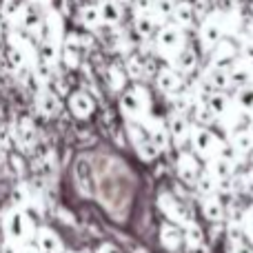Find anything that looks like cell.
Returning <instances> with one entry per match:
<instances>
[{
  "mask_svg": "<svg viewBox=\"0 0 253 253\" xmlns=\"http://www.w3.org/2000/svg\"><path fill=\"white\" fill-rule=\"evenodd\" d=\"M2 229H4L7 240L13 242V245H18V247H20L22 242L29 240L31 233H34V227H31L27 213L22 209H18V207H13V209H9L7 213H4Z\"/></svg>",
  "mask_w": 253,
  "mask_h": 253,
  "instance_id": "cell-1",
  "label": "cell"
},
{
  "mask_svg": "<svg viewBox=\"0 0 253 253\" xmlns=\"http://www.w3.org/2000/svg\"><path fill=\"white\" fill-rule=\"evenodd\" d=\"M120 109L126 116L129 123H144L149 111V96L142 87H131L129 91H125L123 100H120Z\"/></svg>",
  "mask_w": 253,
  "mask_h": 253,
  "instance_id": "cell-2",
  "label": "cell"
},
{
  "mask_svg": "<svg viewBox=\"0 0 253 253\" xmlns=\"http://www.w3.org/2000/svg\"><path fill=\"white\" fill-rule=\"evenodd\" d=\"M158 207H160L162 213L167 215V222L178 224L180 229L193 220L189 207L184 205L180 198H175L173 193H160V198H158Z\"/></svg>",
  "mask_w": 253,
  "mask_h": 253,
  "instance_id": "cell-3",
  "label": "cell"
},
{
  "mask_svg": "<svg viewBox=\"0 0 253 253\" xmlns=\"http://www.w3.org/2000/svg\"><path fill=\"white\" fill-rule=\"evenodd\" d=\"M191 144H193V151H196V156L205 158L207 162H209L213 156H218L220 147H222V142H220V140L215 138V135L211 133L209 129H205V126H193V131H191Z\"/></svg>",
  "mask_w": 253,
  "mask_h": 253,
  "instance_id": "cell-4",
  "label": "cell"
},
{
  "mask_svg": "<svg viewBox=\"0 0 253 253\" xmlns=\"http://www.w3.org/2000/svg\"><path fill=\"white\" fill-rule=\"evenodd\" d=\"M224 29H227V25H224V13L222 11L209 13V16L205 18V22H202V27H200V42L205 44L207 51H211V49L222 40Z\"/></svg>",
  "mask_w": 253,
  "mask_h": 253,
  "instance_id": "cell-5",
  "label": "cell"
},
{
  "mask_svg": "<svg viewBox=\"0 0 253 253\" xmlns=\"http://www.w3.org/2000/svg\"><path fill=\"white\" fill-rule=\"evenodd\" d=\"M126 131H129V138H131V144H133L135 153H138L144 162H151L153 158L158 156V149H156V144L151 142V138H149L147 129L140 123H129L126 125Z\"/></svg>",
  "mask_w": 253,
  "mask_h": 253,
  "instance_id": "cell-6",
  "label": "cell"
},
{
  "mask_svg": "<svg viewBox=\"0 0 253 253\" xmlns=\"http://www.w3.org/2000/svg\"><path fill=\"white\" fill-rule=\"evenodd\" d=\"M156 44H158V49H160L162 56H167V58L173 60L175 53L184 47L182 31H180L175 25H162L160 31H158V36H156Z\"/></svg>",
  "mask_w": 253,
  "mask_h": 253,
  "instance_id": "cell-7",
  "label": "cell"
},
{
  "mask_svg": "<svg viewBox=\"0 0 253 253\" xmlns=\"http://www.w3.org/2000/svg\"><path fill=\"white\" fill-rule=\"evenodd\" d=\"M74 178H76V184H78L83 196H93V191H96V180H93L91 162H89L87 158H78V160H76Z\"/></svg>",
  "mask_w": 253,
  "mask_h": 253,
  "instance_id": "cell-8",
  "label": "cell"
},
{
  "mask_svg": "<svg viewBox=\"0 0 253 253\" xmlns=\"http://www.w3.org/2000/svg\"><path fill=\"white\" fill-rule=\"evenodd\" d=\"M36 249L40 253H62L65 245H62L60 236L49 227H40L36 231Z\"/></svg>",
  "mask_w": 253,
  "mask_h": 253,
  "instance_id": "cell-9",
  "label": "cell"
},
{
  "mask_svg": "<svg viewBox=\"0 0 253 253\" xmlns=\"http://www.w3.org/2000/svg\"><path fill=\"white\" fill-rule=\"evenodd\" d=\"M160 245L165 251L169 253H178L184 247V236H182V229L178 224H171L165 222L160 227Z\"/></svg>",
  "mask_w": 253,
  "mask_h": 253,
  "instance_id": "cell-10",
  "label": "cell"
},
{
  "mask_svg": "<svg viewBox=\"0 0 253 253\" xmlns=\"http://www.w3.org/2000/svg\"><path fill=\"white\" fill-rule=\"evenodd\" d=\"M175 167H178V175L184 184H196L198 175H200V162H198V158L193 153L182 151Z\"/></svg>",
  "mask_w": 253,
  "mask_h": 253,
  "instance_id": "cell-11",
  "label": "cell"
},
{
  "mask_svg": "<svg viewBox=\"0 0 253 253\" xmlns=\"http://www.w3.org/2000/svg\"><path fill=\"white\" fill-rule=\"evenodd\" d=\"M140 125L147 129L149 138H151V142L156 144L158 151H165V149H169V144H171L169 129H167V126L160 123V120H158V118H147L144 123H140Z\"/></svg>",
  "mask_w": 253,
  "mask_h": 253,
  "instance_id": "cell-12",
  "label": "cell"
},
{
  "mask_svg": "<svg viewBox=\"0 0 253 253\" xmlns=\"http://www.w3.org/2000/svg\"><path fill=\"white\" fill-rule=\"evenodd\" d=\"M156 84L162 93H167V96H175V93L182 89V78H180V74L175 69L162 67L156 76Z\"/></svg>",
  "mask_w": 253,
  "mask_h": 253,
  "instance_id": "cell-13",
  "label": "cell"
},
{
  "mask_svg": "<svg viewBox=\"0 0 253 253\" xmlns=\"http://www.w3.org/2000/svg\"><path fill=\"white\" fill-rule=\"evenodd\" d=\"M69 109H71V114H74L76 118L84 120V118H89V116L93 114L96 102H93V98L89 96V93L76 91V93H71V98H69Z\"/></svg>",
  "mask_w": 253,
  "mask_h": 253,
  "instance_id": "cell-14",
  "label": "cell"
},
{
  "mask_svg": "<svg viewBox=\"0 0 253 253\" xmlns=\"http://www.w3.org/2000/svg\"><path fill=\"white\" fill-rule=\"evenodd\" d=\"M229 83L233 84V87L242 89L247 87V84H253V69L249 62L245 60H233L231 67H229Z\"/></svg>",
  "mask_w": 253,
  "mask_h": 253,
  "instance_id": "cell-15",
  "label": "cell"
},
{
  "mask_svg": "<svg viewBox=\"0 0 253 253\" xmlns=\"http://www.w3.org/2000/svg\"><path fill=\"white\" fill-rule=\"evenodd\" d=\"M191 131H193V126L189 125L187 116L173 114V118L169 120V135L175 140V144H178V147H182V144L191 138Z\"/></svg>",
  "mask_w": 253,
  "mask_h": 253,
  "instance_id": "cell-16",
  "label": "cell"
},
{
  "mask_svg": "<svg viewBox=\"0 0 253 253\" xmlns=\"http://www.w3.org/2000/svg\"><path fill=\"white\" fill-rule=\"evenodd\" d=\"M200 209H202V215H205L209 222H222V220H224V213H227V207H224V202L220 200L218 196L202 198Z\"/></svg>",
  "mask_w": 253,
  "mask_h": 253,
  "instance_id": "cell-17",
  "label": "cell"
},
{
  "mask_svg": "<svg viewBox=\"0 0 253 253\" xmlns=\"http://www.w3.org/2000/svg\"><path fill=\"white\" fill-rule=\"evenodd\" d=\"M211 67H227L229 62H233V58H236V44L231 42V40H220L218 44H215L213 49H211Z\"/></svg>",
  "mask_w": 253,
  "mask_h": 253,
  "instance_id": "cell-18",
  "label": "cell"
},
{
  "mask_svg": "<svg viewBox=\"0 0 253 253\" xmlns=\"http://www.w3.org/2000/svg\"><path fill=\"white\" fill-rule=\"evenodd\" d=\"M173 67H175V71H178V74H184V76L193 74V71H196V67H198V53L193 51L191 47H182L173 56Z\"/></svg>",
  "mask_w": 253,
  "mask_h": 253,
  "instance_id": "cell-19",
  "label": "cell"
},
{
  "mask_svg": "<svg viewBox=\"0 0 253 253\" xmlns=\"http://www.w3.org/2000/svg\"><path fill=\"white\" fill-rule=\"evenodd\" d=\"M36 107H38V111L42 116L51 118V116H56L60 111V100H58V96L51 89H40L38 96H36Z\"/></svg>",
  "mask_w": 253,
  "mask_h": 253,
  "instance_id": "cell-20",
  "label": "cell"
},
{
  "mask_svg": "<svg viewBox=\"0 0 253 253\" xmlns=\"http://www.w3.org/2000/svg\"><path fill=\"white\" fill-rule=\"evenodd\" d=\"M211 175L215 180H227V178H233V171H236V162L229 160L224 156H213L209 160V167H207Z\"/></svg>",
  "mask_w": 253,
  "mask_h": 253,
  "instance_id": "cell-21",
  "label": "cell"
},
{
  "mask_svg": "<svg viewBox=\"0 0 253 253\" xmlns=\"http://www.w3.org/2000/svg\"><path fill=\"white\" fill-rule=\"evenodd\" d=\"M182 236H184V247H187V251H200L202 247H205V231H202V227L196 220L184 224Z\"/></svg>",
  "mask_w": 253,
  "mask_h": 253,
  "instance_id": "cell-22",
  "label": "cell"
},
{
  "mask_svg": "<svg viewBox=\"0 0 253 253\" xmlns=\"http://www.w3.org/2000/svg\"><path fill=\"white\" fill-rule=\"evenodd\" d=\"M227 144L233 149L236 156H247V153L253 151V135L249 131H233Z\"/></svg>",
  "mask_w": 253,
  "mask_h": 253,
  "instance_id": "cell-23",
  "label": "cell"
},
{
  "mask_svg": "<svg viewBox=\"0 0 253 253\" xmlns=\"http://www.w3.org/2000/svg\"><path fill=\"white\" fill-rule=\"evenodd\" d=\"M207 83H209V87L213 91L224 93V89L231 87V83H229V69L227 67H211L209 74H207Z\"/></svg>",
  "mask_w": 253,
  "mask_h": 253,
  "instance_id": "cell-24",
  "label": "cell"
},
{
  "mask_svg": "<svg viewBox=\"0 0 253 253\" xmlns=\"http://www.w3.org/2000/svg\"><path fill=\"white\" fill-rule=\"evenodd\" d=\"M80 53H83V44H80L78 36L67 38L65 49H62V56H65V62L69 65V69H74V67L80 65Z\"/></svg>",
  "mask_w": 253,
  "mask_h": 253,
  "instance_id": "cell-25",
  "label": "cell"
},
{
  "mask_svg": "<svg viewBox=\"0 0 253 253\" xmlns=\"http://www.w3.org/2000/svg\"><path fill=\"white\" fill-rule=\"evenodd\" d=\"M193 18H196V11H193V4L189 2H178L173 11V20L178 29H189L193 25Z\"/></svg>",
  "mask_w": 253,
  "mask_h": 253,
  "instance_id": "cell-26",
  "label": "cell"
},
{
  "mask_svg": "<svg viewBox=\"0 0 253 253\" xmlns=\"http://www.w3.org/2000/svg\"><path fill=\"white\" fill-rule=\"evenodd\" d=\"M98 9H100V20L105 22V25L116 27L120 20H123V4H118V2H105V0H102V4Z\"/></svg>",
  "mask_w": 253,
  "mask_h": 253,
  "instance_id": "cell-27",
  "label": "cell"
},
{
  "mask_svg": "<svg viewBox=\"0 0 253 253\" xmlns=\"http://www.w3.org/2000/svg\"><path fill=\"white\" fill-rule=\"evenodd\" d=\"M16 140H18V144H20V149H31L34 147L36 131H34V125H31L27 118H22L20 125L16 126Z\"/></svg>",
  "mask_w": 253,
  "mask_h": 253,
  "instance_id": "cell-28",
  "label": "cell"
},
{
  "mask_svg": "<svg viewBox=\"0 0 253 253\" xmlns=\"http://www.w3.org/2000/svg\"><path fill=\"white\" fill-rule=\"evenodd\" d=\"M207 107H209L211 114L218 118V116H227L229 114V109H231V100H229L227 93L215 91V93H211V96H209V100H207Z\"/></svg>",
  "mask_w": 253,
  "mask_h": 253,
  "instance_id": "cell-29",
  "label": "cell"
},
{
  "mask_svg": "<svg viewBox=\"0 0 253 253\" xmlns=\"http://www.w3.org/2000/svg\"><path fill=\"white\" fill-rule=\"evenodd\" d=\"M196 189L202 198H209V196H218V180L209 173V171H202L196 180Z\"/></svg>",
  "mask_w": 253,
  "mask_h": 253,
  "instance_id": "cell-30",
  "label": "cell"
},
{
  "mask_svg": "<svg viewBox=\"0 0 253 253\" xmlns=\"http://www.w3.org/2000/svg\"><path fill=\"white\" fill-rule=\"evenodd\" d=\"M133 25H135V31H138L140 36H151L153 31H156V25H158V20L153 18V13H135V20H133Z\"/></svg>",
  "mask_w": 253,
  "mask_h": 253,
  "instance_id": "cell-31",
  "label": "cell"
},
{
  "mask_svg": "<svg viewBox=\"0 0 253 253\" xmlns=\"http://www.w3.org/2000/svg\"><path fill=\"white\" fill-rule=\"evenodd\" d=\"M20 22L27 31H38L42 27V18L34 7H22L20 9Z\"/></svg>",
  "mask_w": 253,
  "mask_h": 253,
  "instance_id": "cell-32",
  "label": "cell"
},
{
  "mask_svg": "<svg viewBox=\"0 0 253 253\" xmlns=\"http://www.w3.org/2000/svg\"><path fill=\"white\" fill-rule=\"evenodd\" d=\"M80 20H83L84 27H89V29H96L98 25H102L100 9H98L96 4H84V7L80 9Z\"/></svg>",
  "mask_w": 253,
  "mask_h": 253,
  "instance_id": "cell-33",
  "label": "cell"
},
{
  "mask_svg": "<svg viewBox=\"0 0 253 253\" xmlns=\"http://www.w3.org/2000/svg\"><path fill=\"white\" fill-rule=\"evenodd\" d=\"M175 4H178L175 0H156L153 2V18L158 22H165L169 16H173Z\"/></svg>",
  "mask_w": 253,
  "mask_h": 253,
  "instance_id": "cell-34",
  "label": "cell"
},
{
  "mask_svg": "<svg viewBox=\"0 0 253 253\" xmlns=\"http://www.w3.org/2000/svg\"><path fill=\"white\" fill-rule=\"evenodd\" d=\"M236 100H238V107H240L242 111L253 114V84H247V87L238 89Z\"/></svg>",
  "mask_w": 253,
  "mask_h": 253,
  "instance_id": "cell-35",
  "label": "cell"
},
{
  "mask_svg": "<svg viewBox=\"0 0 253 253\" xmlns=\"http://www.w3.org/2000/svg\"><path fill=\"white\" fill-rule=\"evenodd\" d=\"M107 78H109V84H111V89H114V91L123 89L125 83H126V76H125V71H123V67H120V65H111L109 71H107Z\"/></svg>",
  "mask_w": 253,
  "mask_h": 253,
  "instance_id": "cell-36",
  "label": "cell"
},
{
  "mask_svg": "<svg viewBox=\"0 0 253 253\" xmlns=\"http://www.w3.org/2000/svg\"><path fill=\"white\" fill-rule=\"evenodd\" d=\"M144 71H147V62H144L140 56H131L129 60H126V74H129L131 78L140 80L144 76Z\"/></svg>",
  "mask_w": 253,
  "mask_h": 253,
  "instance_id": "cell-37",
  "label": "cell"
},
{
  "mask_svg": "<svg viewBox=\"0 0 253 253\" xmlns=\"http://www.w3.org/2000/svg\"><path fill=\"white\" fill-rule=\"evenodd\" d=\"M196 120L205 126V129H207V125H211L215 120V116L211 114V109L207 107V102H205V105H202V102H198V105H196Z\"/></svg>",
  "mask_w": 253,
  "mask_h": 253,
  "instance_id": "cell-38",
  "label": "cell"
},
{
  "mask_svg": "<svg viewBox=\"0 0 253 253\" xmlns=\"http://www.w3.org/2000/svg\"><path fill=\"white\" fill-rule=\"evenodd\" d=\"M240 227H242V231H245V236H247V240L253 245V207H249V209L242 213V220H240Z\"/></svg>",
  "mask_w": 253,
  "mask_h": 253,
  "instance_id": "cell-39",
  "label": "cell"
},
{
  "mask_svg": "<svg viewBox=\"0 0 253 253\" xmlns=\"http://www.w3.org/2000/svg\"><path fill=\"white\" fill-rule=\"evenodd\" d=\"M42 60H44V65H47V67L56 65V60H58V47H56V44L44 42V47H42Z\"/></svg>",
  "mask_w": 253,
  "mask_h": 253,
  "instance_id": "cell-40",
  "label": "cell"
},
{
  "mask_svg": "<svg viewBox=\"0 0 253 253\" xmlns=\"http://www.w3.org/2000/svg\"><path fill=\"white\" fill-rule=\"evenodd\" d=\"M153 2H156V0H133V7L138 13H151Z\"/></svg>",
  "mask_w": 253,
  "mask_h": 253,
  "instance_id": "cell-41",
  "label": "cell"
},
{
  "mask_svg": "<svg viewBox=\"0 0 253 253\" xmlns=\"http://www.w3.org/2000/svg\"><path fill=\"white\" fill-rule=\"evenodd\" d=\"M96 253H123V251H120L118 247L114 245V242H105V245H100V247H98Z\"/></svg>",
  "mask_w": 253,
  "mask_h": 253,
  "instance_id": "cell-42",
  "label": "cell"
},
{
  "mask_svg": "<svg viewBox=\"0 0 253 253\" xmlns=\"http://www.w3.org/2000/svg\"><path fill=\"white\" fill-rule=\"evenodd\" d=\"M18 249H20V247L13 245V242H9V240L2 245V253H18Z\"/></svg>",
  "mask_w": 253,
  "mask_h": 253,
  "instance_id": "cell-43",
  "label": "cell"
},
{
  "mask_svg": "<svg viewBox=\"0 0 253 253\" xmlns=\"http://www.w3.org/2000/svg\"><path fill=\"white\" fill-rule=\"evenodd\" d=\"M18 253H40V251L36 249L34 245H20V249H18Z\"/></svg>",
  "mask_w": 253,
  "mask_h": 253,
  "instance_id": "cell-44",
  "label": "cell"
},
{
  "mask_svg": "<svg viewBox=\"0 0 253 253\" xmlns=\"http://www.w3.org/2000/svg\"><path fill=\"white\" fill-rule=\"evenodd\" d=\"M247 131H249V133H251V135H253V118H251V120H249V129H247Z\"/></svg>",
  "mask_w": 253,
  "mask_h": 253,
  "instance_id": "cell-45",
  "label": "cell"
},
{
  "mask_svg": "<svg viewBox=\"0 0 253 253\" xmlns=\"http://www.w3.org/2000/svg\"><path fill=\"white\" fill-rule=\"evenodd\" d=\"M105 2H118V4H123L125 0H105Z\"/></svg>",
  "mask_w": 253,
  "mask_h": 253,
  "instance_id": "cell-46",
  "label": "cell"
},
{
  "mask_svg": "<svg viewBox=\"0 0 253 253\" xmlns=\"http://www.w3.org/2000/svg\"><path fill=\"white\" fill-rule=\"evenodd\" d=\"M0 167H2V151H0Z\"/></svg>",
  "mask_w": 253,
  "mask_h": 253,
  "instance_id": "cell-47",
  "label": "cell"
},
{
  "mask_svg": "<svg viewBox=\"0 0 253 253\" xmlns=\"http://www.w3.org/2000/svg\"><path fill=\"white\" fill-rule=\"evenodd\" d=\"M135 253H147V251H144V249H138V251H135Z\"/></svg>",
  "mask_w": 253,
  "mask_h": 253,
  "instance_id": "cell-48",
  "label": "cell"
},
{
  "mask_svg": "<svg viewBox=\"0 0 253 253\" xmlns=\"http://www.w3.org/2000/svg\"><path fill=\"white\" fill-rule=\"evenodd\" d=\"M251 160H253V151H251Z\"/></svg>",
  "mask_w": 253,
  "mask_h": 253,
  "instance_id": "cell-49",
  "label": "cell"
}]
</instances>
